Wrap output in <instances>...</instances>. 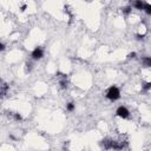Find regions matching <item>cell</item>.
<instances>
[{"mask_svg": "<svg viewBox=\"0 0 151 151\" xmlns=\"http://www.w3.org/2000/svg\"><path fill=\"white\" fill-rule=\"evenodd\" d=\"M116 115L119 117V118H123V119H127L129 117H130V111L127 110V107L125 106H119L117 107V110H116Z\"/></svg>", "mask_w": 151, "mask_h": 151, "instance_id": "3957f363", "label": "cell"}, {"mask_svg": "<svg viewBox=\"0 0 151 151\" xmlns=\"http://www.w3.org/2000/svg\"><path fill=\"white\" fill-rule=\"evenodd\" d=\"M144 37H145V34H139V33L136 34V39H137V40H143Z\"/></svg>", "mask_w": 151, "mask_h": 151, "instance_id": "5bb4252c", "label": "cell"}, {"mask_svg": "<svg viewBox=\"0 0 151 151\" xmlns=\"http://www.w3.org/2000/svg\"><path fill=\"white\" fill-rule=\"evenodd\" d=\"M0 50H1V51L5 50V44H4V42H1V44H0Z\"/></svg>", "mask_w": 151, "mask_h": 151, "instance_id": "ac0fdd59", "label": "cell"}, {"mask_svg": "<svg viewBox=\"0 0 151 151\" xmlns=\"http://www.w3.org/2000/svg\"><path fill=\"white\" fill-rule=\"evenodd\" d=\"M7 89H8V86H7L6 84H4V85H3V96H4L5 93H6V91H7Z\"/></svg>", "mask_w": 151, "mask_h": 151, "instance_id": "2e32d148", "label": "cell"}, {"mask_svg": "<svg viewBox=\"0 0 151 151\" xmlns=\"http://www.w3.org/2000/svg\"><path fill=\"white\" fill-rule=\"evenodd\" d=\"M74 103L73 102H70V103H67L66 104V110L69 111V112H72V111H74Z\"/></svg>", "mask_w": 151, "mask_h": 151, "instance_id": "30bf717a", "label": "cell"}, {"mask_svg": "<svg viewBox=\"0 0 151 151\" xmlns=\"http://www.w3.org/2000/svg\"><path fill=\"white\" fill-rule=\"evenodd\" d=\"M132 7H135L138 11H143L144 10V1L143 0H135L132 3Z\"/></svg>", "mask_w": 151, "mask_h": 151, "instance_id": "8992f818", "label": "cell"}, {"mask_svg": "<svg viewBox=\"0 0 151 151\" xmlns=\"http://www.w3.org/2000/svg\"><path fill=\"white\" fill-rule=\"evenodd\" d=\"M105 96H106V98L109 99V100H111V102H116V100H118V99L120 98V90L117 88L116 85H112L111 88L107 89Z\"/></svg>", "mask_w": 151, "mask_h": 151, "instance_id": "7a4b0ae2", "label": "cell"}, {"mask_svg": "<svg viewBox=\"0 0 151 151\" xmlns=\"http://www.w3.org/2000/svg\"><path fill=\"white\" fill-rule=\"evenodd\" d=\"M26 8H27V5H23V6L20 7V11H21V12H25V11H26Z\"/></svg>", "mask_w": 151, "mask_h": 151, "instance_id": "e0dca14e", "label": "cell"}, {"mask_svg": "<svg viewBox=\"0 0 151 151\" xmlns=\"http://www.w3.org/2000/svg\"><path fill=\"white\" fill-rule=\"evenodd\" d=\"M100 145L104 149H106V150H111V149H113V150H122L124 148V145L119 144V142H116V141H112V139H107V138L103 139L100 142Z\"/></svg>", "mask_w": 151, "mask_h": 151, "instance_id": "6da1fadb", "label": "cell"}, {"mask_svg": "<svg viewBox=\"0 0 151 151\" xmlns=\"http://www.w3.org/2000/svg\"><path fill=\"white\" fill-rule=\"evenodd\" d=\"M31 58L32 60H40L44 58V50H42L41 47H35L32 52H31Z\"/></svg>", "mask_w": 151, "mask_h": 151, "instance_id": "277c9868", "label": "cell"}, {"mask_svg": "<svg viewBox=\"0 0 151 151\" xmlns=\"http://www.w3.org/2000/svg\"><path fill=\"white\" fill-rule=\"evenodd\" d=\"M60 86H61V89H66L67 88V79L66 78H63L60 81H59Z\"/></svg>", "mask_w": 151, "mask_h": 151, "instance_id": "8fae6325", "label": "cell"}, {"mask_svg": "<svg viewBox=\"0 0 151 151\" xmlns=\"http://www.w3.org/2000/svg\"><path fill=\"white\" fill-rule=\"evenodd\" d=\"M141 61H142L143 67H145V69H150L151 67V57H143L141 59Z\"/></svg>", "mask_w": 151, "mask_h": 151, "instance_id": "5b68a950", "label": "cell"}, {"mask_svg": "<svg viewBox=\"0 0 151 151\" xmlns=\"http://www.w3.org/2000/svg\"><path fill=\"white\" fill-rule=\"evenodd\" d=\"M148 15H151V4L144 3V10H143Z\"/></svg>", "mask_w": 151, "mask_h": 151, "instance_id": "9c48e42d", "label": "cell"}, {"mask_svg": "<svg viewBox=\"0 0 151 151\" xmlns=\"http://www.w3.org/2000/svg\"><path fill=\"white\" fill-rule=\"evenodd\" d=\"M12 116H13L14 120H17V122H19V120L23 119V116H21L19 112H14V113H12Z\"/></svg>", "mask_w": 151, "mask_h": 151, "instance_id": "7c38bea8", "label": "cell"}, {"mask_svg": "<svg viewBox=\"0 0 151 151\" xmlns=\"http://www.w3.org/2000/svg\"><path fill=\"white\" fill-rule=\"evenodd\" d=\"M25 66H26V72H31L32 71V63L31 61H27L26 64H25Z\"/></svg>", "mask_w": 151, "mask_h": 151, "instance_id": "4fadbf2b", "label": "cell"}, {"mask_svg": "<svg viewBox=\"0 0 151 151\" xmlns=\"http://www.w3.org/2000/svg\"><path fill=\"white\" fill-rule=\"evenodd\" d=\"M151 90V81H148V83H144L142 85V91L143 92H148Z\"/></svg>", "mask_w": 151, "mask_h": 151, "instance_id": "ba28073f", "label": "cell"}, {"mask_svg": "<svg viewBox=\"0 0 151 151\" xmlns=\"http://www.w3.org/2000/svg\"><path fill=\"white\" fill-rule=\"evenodd\" d=\"M127 58H129V59H134V58H136V52H131V53H129Z\"/></svg>", "mask_w": 151, "mask_h": 151, "instance_id": "9a60e30c", "label": "cell"}, {"mask_svg": "<svg viewBox=\"0 0 151 151\" xmlns=\"http://www.w3.org/2000/svg\"><path fill=\"white\" fill-rule=\"evenodd\" d=\"M120 10H122V13H123L124 15H129V14L132 12V6H125V7L120 8Z\"/></svg>", "mask_w": 151, "mask_h": 151, "instance_id": "52a82bcc", "label": "cell"}]
</instances>
